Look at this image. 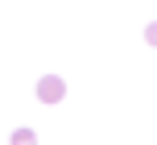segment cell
<instances>
[{"mask_svg": "<svg viewBox=\"0 0 157 145\" xmlns=\"http://www.w3.org/2000/svg\"><path fill=\"white\" fill-rule=\"evenodd\" d=\"M145 37H149V46H157V21L149 25V29H145Z\"/></svg>", "mask_w": 157, "mask_h": 145, "instance_id": "cell-3", "label": "cell"}, {"mask_svg": "<svg viewBox=\"0 0 157 145\" xmlns=\"http://www.w3.org/2000/svg\"><path fill=\"white\" fill-rule=\"evenodd\" d=\"M62 96H66L62 75H41V79H37V100H41V104H58Z\"/></svg>", "mask_w": 157, "mask_h": 145, "instance_id": "cell-1", "label": "cell"}, {"mask_svg": "<svg viewBox=\"0 0 157 145\" xmlns=\"http://www.w3.org/2000/svg\"><path fill=\"white\" fill-rule=\"evenodd\" d=\"M13 145H37V133H33V129H17L13 133Z\"/></svg>", "mask_w": 157, "mask_h": 145, "instance_id": "cell-2", "label": "cell"}]
</instances>
